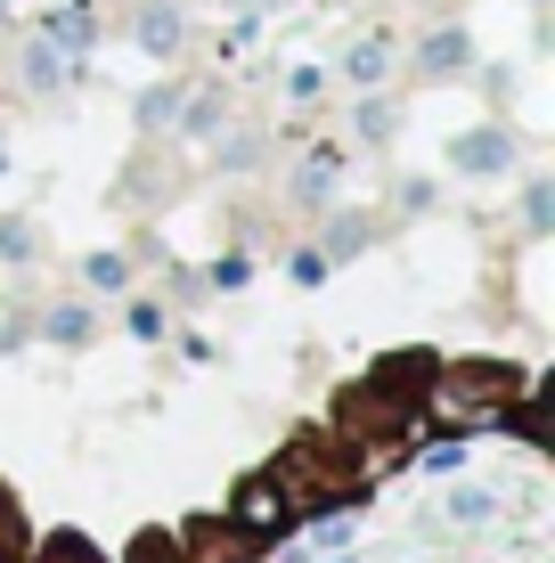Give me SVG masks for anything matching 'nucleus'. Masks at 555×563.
I'll return each instance as SVG.
<instances>
[{
	"label": "nucleus",
	"instance_id": "obj_13",
	"mask_svg": "<svg viewBox=\"0 0 555 563\" xmlns=\"http://www.w3.org/2000/svg\"><path fill=\"white\" fill-rule=\"evenodd\" d=\"M82 278H90V295H123L131 269H123V254H90V262H82Z\"/></svg>",
	"mask_w": 555,
	"mask_h": 563
},
{
	"label": "nucleus",
	"instance_id": "obj_24",
	"mask_svg": "<svg viewBox=\"0 0 555 563\" xmlns=\"http://www.w3.org/2000/svg\"><path fill=\"white\" fill-rule=\"evenodd\" d=\"M49 563H90V548H82V539H57V548H49Z\"/></svg>",
	"mask_w": 555,
	"mask_h": 563
},
{
	"label": "nucleus",
	"instance_id": "obj_25",
	"mask_svg": "<svg viewBox=\"0 0 555 563\" xmlns=\"http://www.w3.org/2000/svg\"><path fill=\"white\" fill-rule=\"evenodd\" d=\"M140 563H156V548H140Z\"/></svg>",
	"mask_w": 555,
	"mask_h": 563
},
{
	"label": "nucleus",
	"instance_id": "obj_9",
	"mask_svg": "<svg viewBox=\"0 0 555 563\" xmlns=\"http://www.w3.org/2000/svg\"><path fill=\"white\" fill-rule=\"evenodd\" d=\"M466 33H457V25H442V33H425V42H417V66H425V74H466Z\"/></svg>",
	"mask_w": 555,
	"mask_h": 563
},
{
	"label": "nucleus",
	"instance_id": "obj_12",
	"mask_svg": "<svg viewBox=\"0 0 555 563\" xmlns=\"http://www.w3.org/2000/svg\"><path fill=\"white\" fill-rule=\"evenodd\" d=\"M42 335H49V343H82V335H90V310H82V302H57L49 319H42Z\"/></svg>",
	"mask_w": 555,
	"mask_h": 563
},
{
	"label": "nucleus",
	"instance_id": "obj_2",
	"mask_svg": "<svg viewBox=\"0 0 555 563\" xmlns=\"http://www.w3.org/2000/svg\"><path fill=\"white\" fill-rule=\"evenodd\" d=\"M229 522H237L245 539H278L286 522H295V498L278 490V474H254V482H237V498H229Z\"/></svg>",
	"mask_w": 555,
	"mask_h": 563
},
{
	"label": "nucleus",
	"instance_id": "obj_8",
	"mask_svg": "<svg viewBox=\"0 0 555 563\" xmlns=\"http://www.w3.org/2000/svg\"><path fill=\"white\" fill-rule=\"evenodd\" d=\"M25 82H33V90H66V82H74V57L49 49L42 33H33V42H25Z\"/></svg>",
	"mask_w": 555,
	"mask_h": 563
},
{
	"label": "nucleus",
	"instance_id": "obj_15",
	"mask_svg": "<svg viewBox=\"0 0 555 563\" xmlns=\"http://www.w3.org/2000/svg\"><path fill=\"white\" fill-rule=\"evenodd\" d=\"M417 465H425V474H457V465H466V441H425Z\"/></svg>",
	"mask_w": 555,
	"mask_h": 563
},
{
	"label": "nucleus",
	"instance_id": "obj_22",
	"mask_svg": "<svg viewBox=\"0 0 555 563\" xmlns=\"http://www.w3.org/2000/svg\"><path fill=\"white\" fill-rule=\"evenodd\" d=\"M131 335L156 343V335H164V310H156V302H140V310H131Z\"/></svg>",
	"mask_w": 555,
	"mask_h": 563
},
{
	"label": "nucleus",
	"instance_id": "obj_1",
	"mask_svg": "<svg viewBox=\"0 0 555 563\" xmlns=\"http://www.w3.org/2000/svg\"><path fill=\"white\" fill-rule=\"evenodd\" d=\"M507 400H514V376H507V367H482V360H466V367H442V376H425V409L442 417L449 433L499 424V417H507Z\"/></svg>",
	"mask_w": 555,
	"mask_h": 563
},
{
	"label": "nucleus",
	"instance_id": "obj_10",
	"mask_svg": "<svg viewBox=\"0 0 555 563\" xmlns=\"http://www.w3.org/2000/svg\"><path fill=\"white\" fill-rule=\"evenodd\" d=\"M449 522H466V531H490V522H499V490H482V482H466V490L449 498Z\"/></svg>",
	"mask_w": 555,
	"mask_h": 563
},
{
	"label": "nucleus",
	"instance_id": "obj_19",
	"mask_svg": "<svg viewBox=\"0 0 555 563\" xmlns=\"http://www.w3.org/2000/svg\"><path fill=\"white\" fill-rule=\"evenodd\" d=\"M319 82H328L319 66H295V74H286V99H295V107H311V99H319Z\"/></svg>",
	"mask_w": 555,
	"mask_h": 563
},
{
	"label": "nucleus",
	"instance_id": "obj_3",
	"mask_svg": "<svg viewBox=\"0 0 555 563\" xmlns=\"http://www.w3.org/2000/svg\"><path fill=\"white\" fill-rule=\"evenodd\" d=\"M42 42H49V49H66L74 66H82L90 42H99V16H90V0H66V9H49V16H42Z\"/></svg>",
	"mask_w": 555,
	"mask_h": 563
},
{
	"label": "nucleus",
	"instance_id": "obj_11",
	"mask_svg": "<svg viewBox=\"0 0 555 563\" xmlns=\"http://www.w3.org/2000/svg\"><path fill=\"white\" fill-rule=\"evenodd\" d=\"M295 197H302V205H328V197H335V155H311V164L295 172Z\"/></svg>",
	"mask_w": 555,
	"mask_h": 563
},
{
	"label": "nucleus",
	"instance_id": "obj_4",
	"mask_svg": "<svg viewBox=\"0 0 555 563\" xmlns=\"http://www.w3.org/2000/svg\"><path fill=\"white\" fill-rule=\"evenodd\" d=\"M352 531H359L352 507H319L311 531H302V548H286V563H328L335 548H352Z\"/></svg>",
	"mask_w": 555,
	"mask_h": 563
},
{
	"label": "nucleus",
	"instance_id": "obj_20",
	"mask_svg": "<svg viewBox=\"0 0 555 563\" xmlns=\"http://www.w3.org/2000/svg\"><path fill=\"white\" fill-rule=\"evenodd\" d=\"M359 140H392V107H385V99L359 107Z\"/></svg>",
	"mask_w": 555,
	"mask_h": 563
},
{
	"label": "nucleus",
	"instance_id": "obj_5",
	"mask_svg": "<svg viewBox=\"0 0 555 563\" xmlns=\"http://www.w3.org/2000/svg\"><path fill=\"white\" fill-rule=\"evenodd\" d=\"M449 164H457V172H507V164H514V140H507L499 123H490V131H466V140L449 147Z\"/></svg>",
	"mask_w": 555,
	"mask_h": 563
},
{
	"label": "nucleus",
	"instance_id": "obj_18",
	"mask_svg": "<svg viewBox=\"0 0 555 563\" xmlns=\"http://www.w3.org/2000/svg\"><path fill=\"white\" fill-rule=\"evenodd\" d=\"M245 278H254V262H245V254H221V262H213V286H221V295H237Z\"/></svg>",
	"mask_w": 555,
	"mask_h": 563
},
{
	"label": "nucleus",
	"instance_id": "obj_17",
	"mask_svg": "<svg viewBox=\"0 0 555 563\" xmlns=\"http://www.w3.org/2000/svg\"><path fill=\"white\" fill-rule=\"evenodd\" d=\"M286 278H295V286H319V278H328V254H319V245H302V254L286 262Z\"/></svg>",
	"mask_w": 555,
	"mask_h": 563
},
{
	"label": "nucleus",
	"instance_id": "obj_21",
	"mask_svg": "<svg viewBox=\"0 0 555 563\" xmlns=\"http://www.w3.org/2000/svg\"><path fill=\"white\" fill-rule=\"evenodd\" d=\"M171 114H180V90H147L140 99V123H171Z\"/></svg>",
	"mask_w": 555,
	"mask_h": 563
},
{
	"label": "nucleus",
	"instance_id": "obj_23",
	"mask_svg": "<svg viewBox=\"0 0 555 563\" xmlns=\"http://www.w3.org/2000/svg\"><path fill=\"white\" fill-rule=\"evenodd\" d=\"M16 555V515H9V498H0V563Z\"/></svg>",
	"mask_w": 555,
	"mask_h": 563
},
{
	"label": "nucleus",
	"instance_id": "obj_16",
	"mask_svg": "<svg viewBox=\"0 0 555 563\" xmlns=\"http://www.w3.org/2000/svg\"><path fill=\"white\" fill-rule=\"evenodd\" d=\"M523 221H531V229H547V221H555V188H547V180H531V188H523Z\"/></svg>",
	"mask_w": 555,
	"mask_h": 563
},
{
	"label": "nucleus",
	"instance_id": "obj_14",
	"mask_svg": "<svg viewBox=\"0 0 555 563\" xmlns=\"http://www.w3.org/2000/svg\"><path fill=\"white\" fill-rule=\"evenodd\" d=\"M359 245H368V229H359V221H335L319 254H328V262H343V254H359Z\"/></svg>",
	"mask_w": 555,
	"mask_h": 563
},
{
	"label": "nucleus",
	"instance_id": "obj_26",
	"mask_svg": "<svg viewBox=\"0 0 555 563\" xmlns=\"http://www.w3.org/2000/svg\"><path fill=\"white\" fill-rule=\"evenodd\" d=\"M0 16H9V0H0Z\"/></svg>",
	"mask_w": 555,
	"mask_h": 563
},
{
	"label": "nucleus",
	"instance_id": "obj_7",
	"mask_svg": "<svg viewBox=\"0 0 555 563\" xmlns=\"http://www.w3.org/2000/svg\"><path fill=\"white\" fill-rule=\"evenodd\" d=\"M131 33H140V49H147V57H171V49L188 42V25H180V9H171V0H147Z\"/></svg>",
	"mask_w": 555,
	"mask_h": 563
},
{
	"label": "nucleus",
	"instance_id": "obj_6",
	"mask_svg": "<svg viewBox=\"0 0 555 563\" xmlns=\"http://www.w3.org/2000/svg\"><path fill=\"white\" fill-rule=\"evenodd\" d=\"M385 74H392V42H385V33H368V42L343 49V82H352V90H385Z\"/></svg>",
	"mask_w": 555,
	"mask_h": 563
}]
</instances>
